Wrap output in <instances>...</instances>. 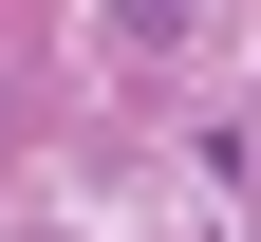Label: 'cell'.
<instances>
[{
  "instance_id": "1",
  "label": "cell",
  "mask_w": 261,
  "mask_h": 242,
  "mask_svg": "<svg viewBox=\"0 0 261 242\" xmlns=\"http://www.w3.org/2000/svg\"><path fill=\"white\" fill-rule=\"evenodd\" d=\"M168 38H205V0H112V56H168Z\"/></svg>"
}]
</instances>
